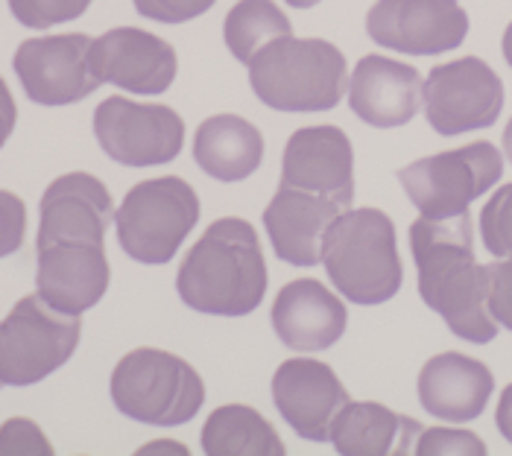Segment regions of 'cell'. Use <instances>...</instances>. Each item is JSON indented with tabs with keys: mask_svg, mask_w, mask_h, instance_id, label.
<instances>
[{
	"mask_svg": "<svg viewBox=\"0 0 512 456\" xmlns=\"http://www.w3.org/2000/svg\"><path fill=\"white\" fill-rule=\"evenodd\" d=\"M88 6L91 0H9L12 15L30 30H50L56 24L74 21Z\"/></svg>",
	"mask_w": 512,
	"mask_h": 456,
	"instance_id": "obj_27",
	"label": "cell"
},
{
	"mask_svg": "<svg viewBox=\"0 0 512 456\" xmlns=\"http://www.w3.org/2000/svg\"><path fill=\"white\" fill-rule=\"evenodd\" d=\"M495 424H498L501 436L512 445V383L501 392V401H498V410H495Z\"/></svg>",
	"mask_w": 512,
	"mask_h": 456,
	"instance_id": "obj_34",
	"label": "cell"
},
{
	"mask_svg": "<svg viewBox=\"0 0 512 456\" xmlns=\"http://www.w3.org/2000/svg\"><path fill=\"white\" fill-rule=\"evenodd\" d=\"M0 386H3V383H0Z\"/></svg>",
	"mask_w": 512,
	"mask_h": 456,
	"instance_id": "obj_38",
	"label": "cell"
},
{
	"mask_svg": "<svg viewBox=\"0 0 512 456\" xmlns=\"http://www.w3.org/2000/svg\"><path fill=\"white\" fill-rule=\"evenodd\" d=\"M176 290L191 310L211 316H246L261 307L267 264L255 228L237 217L211 223L179 266Z\"/></svg>",
	"mask_w": 512,
	"mask_h": 456,
	"instance_id": "obj_2",
	"label": "cell"
},
{
	"mask_svg": "<svg viewBox=\"0 0 512 456\" xmlns=\"http://www.w3.org/2000/svg\"><path fill=\"white\" fill-rule=\"evenodd\" d=\"M273 401L284 421L311 442H331V424L352 401L331 366L319 360H284L273 378Z\"/></svg>",
	"mask_w": 512,
	"mask_h": 456,
	"instance_id": "obj_15",
	"label": "cell"
},
{
	"mask_svg": "<svg viewBox=\"0 0 512 456\" xmlns=\"http://www.w3.org/2000/svg\"><path fill=\"white\" fill-rule=\"evenodd\" d=\"M202 451L211 456L284 454L276 427L246 404H226L214 410L202 427Z\"/></svg>",
	"mask_w": 512,
	"mask_h": 456,
	"instance_id": "obj_24",
	"label": "cell"
},
{
	"mask_svg": "<svg viewBox=\"0 0 512 456\" xmlns=\"http://www.w3.org/2000/svg\"><path fill=\"white\" fill-rule=\"evenodd\" d=\"M82 322L79 313H65L39 293L24 296L0 322V383L33 386L77 351Z\"/></svg>",
	"mask_w": 512,
	"mask_h": 456,
	"instance_id": "obj_7",
	"label": "cell"
},
{
	"mask_svg": "<svg viewBox=\"0 0 512 456\" xmlns=\"http://www.w3.org/2000/svg\"><path fill=\"white\" fill-rule=\"evenodd\" d=\"M281 182L325 193L349 208L355 199V152L349 135L337 126L296 129L284 147Z\"/></svg>",
	"mask_w": 512,
	"mask_h": 456,
	"instance_id": "obj_14",
	"label": "cell"
},
{
	"mask_svg": "<svg viewBox=\"0 0 512 456\" xmlns=\"http://www.w3.org/2000/svg\"><path fill=\"white\" fill-rule=\"evenodd\" d=\"M416 454H486V442L474 436L472 430H454V427H425L416 439Z\"/></svg>",
	"mask_w": 512,
	"mask_h": 456,
	"instance_id": "obj_28",
	"label": "cell"
},
{
	"mask_svg": "<svg viewBox=\"0 0 512 456\" xmlns=\"http://www.w3.org/2000/svg\"><path fill=\"white\" fill-rule=\"evenodd\" d=\"M422 74L413 65L387 56H363L349 76L352 112L378 129H395L410 123L422 106Z\"/></svg>",
	"mask_w": 512,
	"mask_h": 456,
	"instance_id": "obj_19",
	"label": "cell"
},
{
	"mask_svg": "<svg viewBox=\"0 0 512 456\" xmlns=\"http://www.w3.org/2000/svg\"><path fill=\"white\" fill-rule=\"evenodd\" d=\"M480 237L489 255L512 258V185L495 190L480 211Z\"/></svg>",
	"mask_w": 512,
	"mask_h": 456,
	"instance_id": "obj_26",
	"label": "cell"
},
{
	"mask_svg": "<svg viewBox=\"0 0 512 456\" xmlns=\"http://www.w3.org/2000/svg\"><path fill=\"white\" fill-rule=\"evenodd\" d=\"M15 120H18V109H15L12 91H9V85L3 82V76H0V150H3V144L9 141V135H12V129H15Z\"/></svg>",
	"mask_w": 512,
	"mask_h": 456,
	"instance_id": "obj_33",
	"label": "cell"
},
{
	"mask_svg": "<svg viewBox=\"0 0 512 456\" xmlns=\"http://www.w3.org/2000/svg\"><path fill=\"white\" fill-rule=\"evenodd\" d=\"M349 208L314 190L278 185L264 211V228L276 255L290 266H316L322 261V237Z\"/></svg>",
	"mask_w": 512,
	"mask_h": 456,
	"instance_id": "obj_17",
	"label": "cell"
},
{
	"mask_svg": "<svg viewBox=\"0 0 512 456\" xmlns=\"http://www.w3.org/2000/svg\"><path fill=\"white\" fill-rule=\"evenodd\" d=\"M88 59L100 82H112L132 94H161L179 71L176 50L138 27H118L94 38Z\"/></svg>",
	"mask_w": 512,
	"mask_h": 456,
	"instance_id": "obj_13",
	"label": "cell"
},
{
	"mask_svg": "<svg viewBox=\"0 0 512 456\" xmlns=\"http://www.w3.org/2000/svg\"><path fill=\"white\" fill-rule=\"evenodd\" d=\"M284 3H290L293 9H311V6H316L319 0H284Z\"/></svg>",
	"mask_w": 512,
	"mask_h": 456,
	"instance_id": "obj_37",
	"label": "cell"
},
{
	"mask_svg": "<svg viewBox=\"0 0 512 456\" xmlns=\"http://www.w3.org/2000/svg\"><path fill=\"white\" fill-rule=\"evenodd\" d=\"M0 454H53L36 421L9 418L0 427Z\"/></svg>",
	"mask_w": 512,
	"mask_h": 456,
	"instance_id": "obj_29",
	"label": "cell"
},
{
	"mask_svg": "<svg viewBox=\"0 0 512 456\" xmlns=\"http://www.w3.org/2000/svg\"><path fill=\"white\" fill-rule=\"evenodd\" d=\"M504 173V155L489 141H474L460 150L419 158L398 170V182L422 217L466 214Z\"/></svg>",
	"mask_w": 512,
	"mask_h": 456,
	"instance_id": "obj_8",
	"label": "cell"
},
{
	"mask_svg": "<svg viewBox=\"0 0 512 456\" xmlns=\"http://www.w3.org/2000/svg\"><path fill=\"white\" fill-rule=\"evenodd\" d=\"M217 0H135V9L158 24H185L205 15Z\"/></svg>",
	"mask_w": 512,
	"mask_h": 456,
	"instance_id": "obj_32",
	"label": "cell"
},
{
	"mask_svg": "<svg viewBox=\"0 0 512 456\" xmlns=\"http://www.w3.org/2000/svg\"><path fill=\"white\" fill-rule=\"evenodd\" d=\"M422 430L416 418L398 416L384 404L349 401L331 424V445L346 456L410 454Z\"/></svg>",
	"mask_w": 512,
	"mask_h": 456,
	"instance_id": "obj_22",
	"label": "cell"
},
{
	"mask_svg": "<svg viewBox=\"0 0 512 456\" xmlns=\"http://www.w3.org/2000/svg\"><path fill=\"white\" fill-rule=\"evenodd\" d=\"M88 53L91 38L82 33L27 38L15 50L12 68L33 103L71 106L103 85L91 71Z\"/></svg>",
	"mask_w": 512,
	"mask_h": 456,
	"instance_id": "obj_12",
	"label": "cell"
},
{
	"mask_svg": "<svg viewBox=\"0 0 512 456\" xmlns=\"http://www.w3.org/2000/svg\"><path fill=\"white\" fill-rule=\"evenodd\" d=\"M27 234V205L21 196L0 190V258L21 249Z\"/></svg>",
	"mask_w": 512,
	"mask_h": 456,
	"instance_id": "obj_31",
	"label": "cell"
},
{
	"mask_svg": "<svg viewBox=\"0 0 512 456\" xmlns=\"http://www.w3.org/2000/svg\"><path fill=\"white\" fill-rule=\"evenodd\" d=\"M410 252L419 269V296L466 342H492L498 322L489 313L486 264L474 261L469 211L457 217H419L410 226Z\"/></svg>",
	"mask_w": 512,
	"mask_h": 456,
	"instance_id": "obj_1",
	"label": "cell"
},
{
	"mask_svg": "<svg viewBox=\"0 0 512 456\" xmlns=\"http://www.w3.org/2000/svg\"><path fill=\"white\" fill-rule=\"evenodd\" d=\"M322 266L349 302H390L404 281L393 220L378 208L343 211L322 237Z\"/></svg>",
	"mask_w": 512,
	"mask_h": 456,
	"instance_id": "obj_4",
	"label": "cell"
},
{
	"mask_svg": "<svg viewBox=\"0 0 512 456\" xmlns=\"http://www.w3.org/2000/svg\"><path fill=\"white\" fill-rule=\"evenodd\" d=\"M425 117L434 132L451 138L492 126L504 109V82L483 59L463 56L436 65L422 82Z\"/></svg>",
	"mask_w": 512,
	"mask_h": 456,
	"instance_id": "obj_9",
	"label": "cell"
},
{
	"mask_svg": "<svg viewBox=\"0 0 512 456\" xmlns=\"http://www.w3.org/2000/svg\"><path fill=\"white\" fill-rule=\"evenodd\" d=\"M109 278L112 269L103 243L56 240L39 246V296L65 313H85L94 307L106 296Z\"/></svg>",
	"mask_w": 512,
	"mask_h": 456,
	"instance_id": "obj_16",
	"label": "cell"
},
{
	"mask_svg": "<svg viewBox=\"0 0 512 456\" xmlns=\"http://www.w3.org/2000/svg\"><path fill=\"white\" fill-rule=\"evenodd\" d=\"M194 158L208 176L220 182H240L261 167L264 138L249 120L237 114H214L199 123Z\"/></svg>",
	"mask_w": 512,
	"mask_h": 456,
	"instance_id": "obj_23",
	"label": "cell"
},
{
	"mask_svg": "<svg viewBox=\"0 0 512 456\" xmlns=\"http://www.w3.org/2000/svg\"><path fill=\"white\" fill-rule=\"evenodd\" d=\"M249 82L276 112H328L349 88V65L325 38L284 36L249 62Z\"/></svg>",
	"mask_w": 512,
	"mask_h": 456,
	"instance_id": "obj_3",
	"label": "cell"
},
{
	"mask_svg": "<svg viewBox=\"0 0 512 456\" xmlns=\"http://www.w3.org/2000/svg\"><path fill=\"white\" fill-rule=\"evenodd\" d=\"M495 389L492 372L460 351L436 354L419 372V401L436 418L472 421L477 418Z\"/></svg>",
	"mask_w": 512,
	"mask_h": 456,
	"instance_id": "obj_21",
	"label": "cell"
},
{
	"mask_svg": "<svg viewBox=\"0 0 512 456\" xmlns=\"http://www.w3.org/2000/svg\"><path fill=\"white\" fill-rule=\"evenodd\" d=\"M486 275H489V293H486L489 313L498 325L512 331V258L486 264Z\"/></svg>",
	"mask_w": 512,
	"mask_h": 456,
	"instance_id": "obj_30",
	"label": "cell"
},
{
	"mask_svg": "<svg viewBox=\"0 0 512 456\" xmlns=\"http://www.w3.org/2000/svg\"><path fill=\"white\" fill-rule=\"evenodd\" d=\"M94 135L118 164L156 167L182 152L185 123L170 106L109 97L94 112Z\"/></svg>",
	"mask_w": 512,
	"mask_h": 456,
	"instance_id": "obj_10",
	"label": "cell"
},
{
	"mask_svg": "<svg viewBox=\"0 0 512 456\" xmlns=\"http://www.w3.org/2000/svg\"><path fill=\"white\" fill-rule=\"evenodd\" d=\"M293 33L290 18L273 0H237L226 15L223 36L237 62L249 65L270 41Z\"/></svg>",
	"mask_w": 512,
	"mask_h": 456,
	"instance_id": "obj_25",
	"label": "cell"
},
{
	"mask_svg": "<svg viewBox=\"0 0 512 456\" xmlns=\"http://www.w3.org/2000/svg\"><path fill=\"white\" fill-rule=\"evenodd\" d=\"M349 322L346 304L322 281L299 278L281 287L273 302V328L293 351H325L343 337Z\"/></svg>",
	"mask_w": 512,
	"mask_h": 456,
	"instance_id": "obj_20",
	"label": "cell"
},
{
	"mask_svg": "<svg viewBox=\"0 0 512 456\" xmlns=\"http://www.w3.org/2000/svg\"><path fill=\"white\" fill-rule=\"evenodd\" d=\"M504 155L512 161V117L510 123H507V129H504Z\"/></svg>",
	"mask_w": 512,
	"mask_h": 456,
	"instance_id": "obj_36",
	"label": "cell"
},
{
	"mask_svg": "<svg viewBox=\"0 0 512 456\" xmlns=\"http://www.w3.org/2000/svg\"><path fill=\"white\" fill-rule=\"evenodd\" d=\"M115 223L109 188L91 173H65L41 196L39 246L56 240L103 243Z\"/></svg>",
	"mask_w": 512,
	"mask_h": 456,
	"instance_id": "obj_18",
	"label": "cell"
},
{
	"mask_svg": "<svg viewBox=\"0 0 512 456\" xmlns=\"http://www.w3.org/2000/svg\"><path fill=\"white\" fill-rule=\"evenodd\" d=\"M199 220V196L185 179L141 182L120 202L115 223L123 252L141 264H167Z\"/></svg>",
	"mask_w": 512,
	"mask_h": 456,
	"instance_id": "obj_6",
	"label": "cell"
},
{
	"mask_svg": "<svg viewBox=\"0 0 512 456\" xmlns=\"http://www.w3.org/2000/svg\"><path fill=\"white\" fill-rule=\"evenodd\" d=\"M112 401L135 421L179 427L199 413L205 386L182 357L161 348H135L112 372Z\"/></svg>",
	"mask_w": 512,
	"mask_h": 456,
	"instance_id": "obj_5",
	"label": "cell"
},
{
	"mask_svg": "<svg viewBox=\"0 0 512 456\" xmlns=\"http://www.w3.org/2000/svg\"><path fill=\"white\" fill-rule=\"evenodd\" d=\"M366 33L404 56H439L466 41L469 15L457 0H378Z\"/></svg>",
	"mask_w": 512,
	"mask_h": 456,
	"instance_id": "obj_11",
	"label": "cell"
},
{
	"mask_svg": "<svg viewBox=\"0 0 512 456\" xmlns=\"http://www.w3.org/2000/svg\"><path fill=\"white\" fill-rule=\"evenodd\" d=\"M501 47H504V59H507V65L512 68V21H510V27H507V33H504Z\"/></svg>",
	"mask_w": 512,
	"mask_h": 456,
	"instance_id": "obj_35",
	"label": "cell"
}]
</instances>
